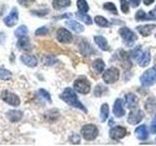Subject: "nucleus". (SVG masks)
<instances>
[{
    "label": "nucleus",
    "mask_w": 156,
    "mask_h": 146,
    "mask_svg": "<svg viewBox=\"0 0 156 146\" xmlns=\"http://www.w3.org/2000/svg\"><path fill=\"white\" fill-rule=\"evenodd\" d=\"M61 99L63 101H66L68 105L76 107V108L81 109L82 111L87 112L84 105H83L81 102L78 100L76 94L74 92V91L71 89V88H66V89L63 91V92L61 95Z\"/></svg>",
    "instance_id": "f257e3e1"
},
{
    "label": "nucleus",
    "mask_w": 156,
    "mask_h": 146,
    "mask_svg": "<svg viewBox=\"0 0 156 146\" xmlns=\"http://www.w3.org/2000/svg\"><path fill=\"white\" fill-rule=\"evenodd\" d=\"M156 82V67L149 68L140 76V83L144 87H150Z\"/></svg>",
    "instance_id": "f03ea898"
},
{
    "label": "nucleus",
    "mask_w": 156,
    "mask_h": 146,
    "mask_svg": "<svg viewBox=\"0 0 156 146\" xmlns=\"http://www.w3.org/2000/svg\"><path fill=\"white\" fill-rule=\"evenodd\" d=\"M73 88L75 89V91H77L80 94H88L91 90V85L90 82L88 81L85 77H81L78 78L77 80H75L74 84H73Z\"/></svg>",
    "instance_id": "7ed1b4c3"
},
{
    "label": "nucleus",
    "mask_w": 156,
    "mask_h": 146,
    "mask_svg": "<svg viewBox=\"0 0 156 146\" xmlns=\"http://www.w3.org/2000/svg\"><path fill=\"white\" fill-rule=\"evenodd\" d=\"M99 134V130L94 125H85L81 129V134L86 140H94Z\"/></svg>",
    "instance_id": "20e7f679"
},
{
    "label": "nucleus",
    "mask_w": 156,
    "mask_h": 146,
    "mask_svg": "<svg viewBox=\"0 0 156 146\" xmlns=\"http://www.w3.org/2000/svg\"><path fill=\"white\" fill-rule=\"evenodd\" d=\"M119 34L120 36L123 38L124 42L127 44L128 46H133L134 42L138 39V37H136V34L131 30V29H129L128 27H122L119 29Z\"/></svg>",
    "instance_id": "39448f33"
},
{
    "label": "nucleus",
    "mask_w": 156,
    "mask_h": 146,
    "mask_svg": "<svg viewBox=\"0 0 156 146\" xmlns=\"http://www.w3.org/2000/svg\"><path fill=\"white\" fill-rule=\"evenodd\" d=\"M102 79L106 84H113L119 79V70L115 67L108 68L102 75Z\"/></svg>",
    "instance_id": "423d86ee"
},
{
    "label": "nucleus",
    "mask_w": 156,
    "mask_h": 146,
    "mask_svg": "<svg viewBox=\"0 0 156 146\" xmlns=\"http://www.w3.org/2000/svg\"><path fill=\"white\" fill-rule=\"evenodd\" d=\"M1 99L5 102H7L8 104L12 105V106H19L20 103H21L19 96L7 90H5L1 92Z\"/></svg>",
    "instance_id": "0eeeda50"
},
{
    "label": "nucleus",
    "mask_w": 156,
    "mask_h": 146,
    "mask_svg": "<svg viewBox=\"0 0 156 146\" xmlns=\"http://www.w3.org/2000/svg\"><path fill=\"white\" fill-rule=\"evenodd\" d=\"M144 116V112L140 109H136L130 112L127 121H128V123L131 125H136V124H139L140 122L143 120Z\"/></svg>",
    "instance_id": "6e6552de"
},
{
    "label": "nucleus",
    "mask_w": 156,
    "mask_h": 146,
    "mask_svg": "<svg viewBox=\"0 0 156 146\" xmlns=\"http://www.w3.org/2000/svg\"><path fill=\"white\" fill-rule=\"evenodd\" d=\"M57 39L62 43H70L72 41V35L67 29L62 27L57 30Z\"/></svg>",
    "instance_id": "1a4fd4ad"
},
{
    "label": "nucleus",
    "mask_w": 156,
    "mask_h": 146,
    "mask_svg": "<svg viewBox=\"0 0 156 146\" xmlns=\"http://www.w3.org/2000/svg\"><path fill=\"white\" fill-rule=\"evenodd\" d=\"M18 21H19V12L17 8H13L11 13L6 18H4V23L9 27L14 26L18 23Z\"/></svg>",
    "instance_id": "9d476101"
},
{
    "label": "nucleus",
    "mask_w": 156,
    "mask_h": 146,
    "mask_svg": "<svg viewBox=\"0 0 156 146\" xmlns=\"http://www.w3.org/2000/svg\"><path fill=\"white\" fill-rule=\"evenodd\" d=\"M109 134L112 139L119 140L121 138H123L127 134V130L125 128H123V127H115V128L110 130Z\"/></svg>",
    "instance_id": "9b49d317"
},
{
    "label": "nucleus",
    "mask_w": 156,
    "mask_h": 146,
    "mask_svg": "<svg viewBox=\"0 0 156 146\" xmlns=\"http://www.w3.org/2000/svg\"><path fill=\"white\" fill-rule=\"evenodd\" d=\"M125 102H126V105L128 108L134 109L138 106L139 99H138V96L134 94H127L125 96Z\"/></svg>",
    "instance_id": "f8f14e48"
},
{
    "label": "nucleus",
    "mask_w": 156,
    "mask_h": 146,
    "mask_svg": "<svg viewBox=\"0 0 156 146\" xmlns=\"http://www.w3.org/2000/svg\"><path fill=\"white\" fill-rule=\"evenodd\" d=\"M136 21H151V19L156 21V16L152 12L146 14L143 10H139L136 14Z\"/></svg>",
    "instance_id": "ddd939ff"
},
{
    "label": "nucleus",
    "mask_w": 156,
    "mask_h": 146,
    "mask_svg": "<svg viewBox=\"0 0 156 146\" xmlns=\"http://www.w3.org/2000/svg\"><path fill=\"white\" fill-rule=\"evenodd\" d=\"M113 114L116 117H122L125 115V110L123 108V101L120 99H117L115 100V103L113 106Z\"/></svg>",
    "instance_id": "4468645a"
},
{
    "label": "nucleus",
    "mask_w": 156,
    "mask_h": 146,
    "mask_svg": "<svg viewBox=\"0 0 156 146\" xmlns=\"http://www.w3.org/2000/svg\"><path fill=\"white\" fill-rule=\"evenodd\" d=\"M156 28V24H145V26H140L136 27V30H138L141 35L146 37L151 34L154 29Z\"/></svg>",
    "instance_id": "2eb2a0df"
},
{
    "label": "nucleus",
    "mask_w": 156,
    "mask_h": 146,
    "mask_svg": "<svg viewBox=\"0 0 156 146\" xmlns=\"http://www.w3.org/2000/svg\"><path fill=\"white\" fill-rule=\"evenodd\" d=\"M21 61L29 67H35L37 65V58L34 56H29V55H23L21 57Z\"/></svg>",
    "instance_id": "dca6fc26"
},
{
    "label": "nucleus",
    "mask_w": 156,
    "mask_h": 146,
    "mask_svg": "<svg viewBox=\"0 0 156 146\" xmlns=\"http://www.w3.org/2000/svg\"><path fill=\"white\" fill-rule=\"evenodd\" d=\"M135 134L136 135V137L139 139L145 140L148 137V131H147V129H146V126L143 125V126L138 127V128L135 130Z\"/></svg>",
    "instance_id": "f3484780"
},
{
    "label": "nucleus",
    "mask_w": 156,
    "mask_h": 146,
    "mask_svg": "<svg viewBox=\"0 0 156 146\" xmlns=\"http://www.w3.org/2000/svg\"><path fill=\"white\" fill-rule=\"evenodd\" d=\"M95 42L97 43V45L99 46L102 51H108L109 47L108 44H107V41L105 37L102 36H95Z\"/></svg>",
    "instance_id": "a211bd4d"
},
{
    "label": "nucleus",
    "mask_w": 156,
    "mask_h": 146,
    "mask_svg": "<svg viewBox=\"0 0 156 146\" xmlns=\"http://www.w3.org/2000/svg\"><path fill=\"white\" fill-rule=\"evenodd\" d=\"M18 47L20 49H22V50H26V51H29V50H30V49H31V45H30V43H29L28 38L27 36L20 38V40L18 42Z\"/></svg>",
    "instance_id": "6ab92c4d"
},
{
    "label": "nucleus",
    "mask_w": 156,
    "mask_h": 146,
    "mask_svg": "<svg viewBox=\"0 0 156 146\" xmlns=\"http://www.w3.org/2000/svg\"><path fill=\"white\" fill-rule=\"evenodd\" d=\"M8 118L11 122H18L22 119L23 117V112L19 110H11L8 112Z\"/></svg>",
    "instance_id": "aec40b11"
},
{
    "label": "nucleus",
    "mask_w": 156,
    "mask_h": 146,
    "mask_svg": "<svg viewBox=\"0 0 156 146\" xmlns=\"http://www.w3.org/2000/svg\"><path fill=\"white\" fill-rule=\"evenodd\" d=\"M66 26H68V27H69L70 29H72L73 31L77 32V33H80V32H82L83 30H84V27H83V26H81L79 23H77L75 21L66 22Z\"/></svg>",
    "instance_id": "412c9836"
},
{
    "label": "nucleus",
    "mask_w": 156,
    "mask_h": 146,
    "mask_svg": "<svg viewBox=\"0 0 156 146\" xmlns=\"http://www.w3.org/2000/svg\"><path fill=\"white\" fill-rule=\"evenodd\" d=\"M70 4H71L70 0H53V7L57 10L68 7Z\"/></svg>",
    "instance_id": "4be33fe9"
},
{
    "label": "nucleus",
    "mask_w": 156,
    "mask_h": 146,
    "mask_svg": "<svg viewBox=\"0 0 156 146\" xmlns=\"http://www.w3.org/2000/svg\"><path fill=\"white\" fill-rule=\"evenodd\" d=\"M150 60H151V57H150L149 51H145V52H144L143 56H141V57L140 58L138 62L140 63V66L144 67V66H146L150 62Z\"/></svg>",
    "instance_id": "5701e85b"
},
{
    "label": "nucleus",
    "mask_w": 156,
    "mask_h": 146,
    "mask_svg": "<svg viewBox=\"0 0 156 146\" xmlns=\"http://www.w3.org/2000/svg\"><path fill=\"white\" fill-rule=\"evenodd\" d=\"M109 114V107L107 103H104L101 107V121L105 122Z\"/></svg>",
    "instance_id": "b1692460"
},
{
    "label": "nucleus",
    "mask_w": 156,
    "mask_h": 146,
    "mask_svg": "<svg viewBox=\"0 0 156 146\" xmlns=\"http://www.w3.org/2000/svg\"><path fill=\"white\" fill-rule=\"evenodd\" d=\"M77 7L80 13L86 14L89 11V5L86 2V0H77Z\"/></svg>",
    "instance_id": "393cba45"
},
{
    "label": "nucleus",
    "mask_w": 156,
    "mask_h": 146,
    "mask_svg": "<svg viewBox=\"0 0 156 146\" xmlns=\"http://www.w3.org/2000/svg\"><path fill=\"white\" fill-rule=\"evenodd\" d=\"M79 47H80V51H81V53H82L84 56H87V55L89 56L90 54L93 52L92 47H91L88 43H86V42H82V43H81V45H80Z\"/></svg>",
    "instance_id": "a878e982"
},
{
    "label": "nucleus",
    "mask_w": 156,
    "mask_h": 146,
    "mask_svg": "<svg viewBox=\"0 0 156 146\" xmlns=\"http://www.w3.org/2000/svg\"><path fill=\"white\" fill-rule=\"evenodd\" d=\"M105 67V62L102 60H101V58H98V60H96L94 61V68L98 73H101L102 71H104Z\"/></svg>",
    "instance_id": "bb28decb"
},
{
    "label": "nucleus",
    "mask_w": 156,
    "mask_h": 146,
    "mask_svg": "<svg viewBox=\"0 0 156 146\" xmlns=\"http://www.w3.org/2000/svg\"><path fill=\"white\" fill-rule=\"evenodd\" d=\"M143 54H144V52L141 51L140 47H136L135 50L131 52V57L133 58V60L139 61V60L141 57V56H143Z\"/></svg>",
    "instance_id": "cd10ccee"
},
{
    "label": "nucleus",
    "mask_w": 156,
    "mask_h": 146,
    "mask_svg": "<svg viewBox=\"0 0 156 146\" xmlns=\"http://www.w3.org/2000/svg\"><path fill=\"white\" fill-rule=\"evenodd\" d=\"M11 77H12L11 72L3 67H0V79L3 81H8L11 79Z\"/></svg>",
    "instance_id": "c85d7f7f"
},
{
    "label": "nucleus",
    "mask_w": 156,
    "mask_h": 146,
    "mask_svg": "<svg viewBox=\"0 0 156 146\" xmlns=\"http://www.w3.org/2000/svg\"><path fill=\"white\" fill-rule=\"evenodd\" d=\"M95 23L98 24V26H102V27H107L108 26V21H107L106 19H105L104 17L101 16H97L95 18Z\"/></svg>",
    "instance_id": "c756f323"
},
{
    "label": "nucleus",
    "mask_w": 156,
    "mask_h": 146,
    "mask_svg": "<svg viewBox=\"0 0 156 146\" xmlns=\"http://www.w3.org/2000/svg\"><path fill=\"white\" fill-rule=\"evenodd\" d=\"M27 27L26 26H21L16 31H15V35L19 38L27 36Z\"/></svg>",
    "instance_id": "7c9ffc66"
},
{
    "label": "nucleus",
    "mask_w": 156,
    "mask_h": 146,
    "mask_svg": "<svg viewBox=\"0 0 156 146\" xmlns=\"http://www.w3.org/2000/svg\"><path fill=\"white\" fill-rule=\"evenodd\" d=\"M38 95H39V96L41 97V99H43L45 101H48V102H51L52 100H51V96H50V94L47 92V91H45V90H43V89H40L38 91Z\"/></svg>",
    "instance_id": "2f4dec72"
},
{
    "label": "nucleus",
    "mask_w": 156,
    "mask_h": 146,
    "mask_svg": "<svg viewBox=\"0 0 156 146\" xmlns=\"http://www.w3.org/2000/svg\"><path fill=\"white\" fill-rule=\"evenodd\" d=\"M77 16H78V18H79L81 21H83L85 23H87V24H91L92 23V19H91V18L89 17V16H87L86 14H83V13H78L77 14Z\"/></svg>",
    "instance_id": "473e14b6"
},
{
    "label": "nucleus",
    "mask_w": 156,
    "mask_h": 146,
    "mask_svg": "<svg viewBox=\"0 0 156 146\" xmlns=\"http://www.w3.org/2000/svg\"><path fill=\"white\" fill-rule=\"evenodd\" d=\"M104 8L105 10H107V11H110L112 13H114V14H117V9L115 7V5L113 3H111V2H107L104 5Z\"/></svg>",
    "instance_id": "72a5a7b5"
},
{
    "label": "nucleus",
    "mask_w": 156,
    "mask_h": 146,
    "mask_svg": "<svg viewBox=\"0 0 156 146\" xmlns=\"http://www.w3.org/2000/svg\"><path fill=\"white\" fill-rule=\"evenodd\" d=\"M105 92H106V88L105 87L101 86V85H98L96 87V89H95V96H102V94H104Z\"/></svg>",
    "instance_id": "f704fd0d"
},
{
    "label": "nucleus",
    "mask_w": 156,
    "mask_h": 146,
    "mask_svg": "<svg viewBox=\"0 0 156 146\" xmlns=\"http://www.w3.org/2000/svg\"><path fill=\"white\" fill-rule=\"evenodd\" d=\"M120 5H121L122 12L125 14L129 12V5H128V2H127V0H120Z\"/></svg>",
    "instance_id": "c9c22d12"
},
{
    "label": "nucleus",
    "mask_w": 156,
    "mask_h": 146,
    "mask_svg": "<svg viewBox=\"0 0 156 146\" xmlns=\"http://www.w3.org/2000/svg\"><path fill=\"white\" fill-rule=\"evenodd\" d=\"M49 32V29L46 26H42L40 28H38L35 31V34L37 36H42V35H46V34Z\"/></svg>",
    "instance_id": "e433bc0d"
},
{
    "label": "nucleus",
    "mask_w": 156,
    "mask_h": 146,
    "mask_svg": "<svg viewBox=\"0 0 156 146\" xmlns=\"http://www.w3.org/2000/svg\"><path fill=\"white\" fill-rule=\"evenodd\" d=\"M43 62L45 63L46 65H52L56 62V58L53 57H44Z\"/></svg>",
    "instance_id": "4c0bfd02"
},
{
    "label": "nucleus",
    "mask_w": 156,
    "mask_h": 146,
    "mask_svg": "<svg viewBox=\"0 0 156 146\" xmlns=\"http://www.w3.org/2000/svg\"><path fill=\"white\" fill-rule=\"evenodd\" d=\"M70 139H71V141H72V143H74V144H78V143L80 142V136L78 135V134H72V136L70 137Z\"/></svg>",
    "instance_id": "58836bf2"
},
{
    "label": "nucleus",
    "mask_w": 156,
    "mask_h": 146,
    "mask_svg": "<svg viewBox=\"0 0 156 146\" xmlns=\"http://www.w3.org/2000/svg\"><path fill=\"white\" fill-rule=\"evenodd\" d=\"M150 133L156 134V115L154 117L152 123H151V125H150Z\"/></svg>",
    "instance_id": "ea45409f"
},
{
    "label": "nucleus",
    "mask_w": 156,
    "mask_h": 146,
    "mask_svg": "<svg viewBox=\"0 0 156 146\" xmlns=\"http://www.w3.org/2000/svg\"><path fill=\"white\" fill-rule=\"evenodd\" d=\"M130 3H131V5H132V7L136 8V7H138L139 5H140V0H130Z\"/></svg>",
    "instance_id": "a19ab883"
},
{
    "label": "nucleus",
    "mask_w": 156,
    "mask_h": 146,
    "mask_svg": "<svg viewBox=\"0 0 156 146\" xmlns=\"http://www.w3.org/2000/svg\"><path fill=\"white\" fill-rule=\"evenodd\" d=\"M19 2L22 5H24V6H28L29 4H31L33 2V0H19Z\"/></svg>",
    "instance_id": "79ce46f5"
},
{
    "label": "nucleus",
    "mask_w": 156,
    "mask_h": 146,
    "mask_svg": "<svg viewBox=\"0 0 156 146\" xmlns=\"http://www.w3.org/2000/svg\"><path fill=\"white\" fill-rule=\"evenodd\" d=\"M153 2H154V0H144V5H146V6L152 4Z\"/></svg>",
    "instance_id": "37998d69"
},
{
    "label": "nucleus",
    "mask_w": 156,
    "mask_h": 146,
    "mask_svg": "<svg viewBox=\"0 0 156 146\" xmlns=\"http://www.w3.org/2000/svg\"><path fill=\"white\" fill-rule=\"evenodd\" d=\"M154 10H155V12H156V6H155V9Z\"/></svg>",
    "instance_id": "c03bdc74"
},
{
    "label": "nucleus",
    "mask_w": 156,
    "mask_h": 146,
    "mask_svg": "<svg viewBox=\"0 0 156 146\" xmlns=\"http://www.w3.org/2000/svg\"><path fill=\"white\" fill-rule=\"evenodd\" d=\"M155 37H156V35H155Z\"/></svg>",
    "instance_id": "a18cd8bd"
}]
</instances>
